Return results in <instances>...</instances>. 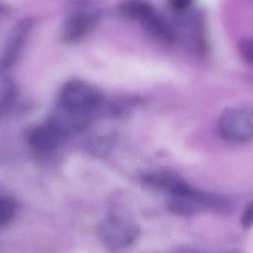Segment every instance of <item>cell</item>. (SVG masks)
<instances>
[{"mask_svg": "<svg viewBox=\"0 0 253 253\" xmlns=\"http://www.w3.org/2000/svg\"><path fill=\"white\" fill-rule=\"evenodd\" d=\"M219 136L227 142L245 144L253 140V109L228 108L224 110L217 123Z\"/></svg>", "mask_w": 253, "mask_h": 253, "instance_id": "4", "label": "cell"}, {"mask_svg": "<svg viewBox=\"0 0 253 253\" xmlns=\"http://www.w3.org/2000/svg\"><path fill=\"white\" fill-rule=\"evenodd\" d=\"M140 22L150 35L160 41L167 44H172L175 41L176 36L175 31L154 10L148 13Z\"/></svg>", "mask_w": 253, "mask_h": 253, "instance_id": "10", "label": "cell"}, {"mask_svg": "<svg viewBox=\"0 0 253 253\" xmlns=\"http://www.w3.org/2000/svg\"><path fill=\"white\" fill-rule=\"evenodd\" d=\"M62 138L53 128L47 125L34 128L31 130L28 136V141L30 145L36 151L42 153H50L57 150Z\"/></svg>", "mask_w": 253, "mask_h": 253, "instance_id": "9", "label": "cell"}, {"mask_svg": "<svg viewBox=\"0 0 253 253\" xmlns=\"http://www.w3.org/2000/svg\"><path fill=\"white\" fill-rule=\"evenodd\" d=\"M194 0H168V5L175 12H184L188 10Z\"/></svg>", "mask_w": 253, "mask_h": 253, "instance_id": "16", "label": "cell"}, {"mask_svg": "<svg viewBox=\"0 0 253 253\" xmlns=\"http://www.w3.org/2000/svg\"><path fill=\"white\" fill-rule=\"evenodd\" d=\"M153 10V7L148 3L141 0H126L119 7V11L122 16L139 22Z\"/></svg>", "mask_w": 253, "mask_h": 253, "instance_id": "11", "label": "cell"}, {"mask_svg": "<svg viewBox=\"0 0 253 253\" xmlns=\"http://www.w3.org/2000/svg\"><path fill=\"white\" fill-rule=\"evenodd\" d=\"M90 118L91 116L74 112L58 105L50 114L47 125L65 138L85 129Z\"/></svg>", "mask_w": 253, "mask_h": 253, "instance_id": "7", "label": "cell"}, {"mask_svg": "<svg viewBox=\"0 0 253 253\" xmlns=\"http://www.w3.org/2000/svg\"><path fill=\"white\" fill-rule=\"evenodd\" d=\"M239 51L245 62L253 65V37L241 40L239 44Z\"/></svg>", "mask_w": 253, "mask_h": 253, "instance_id": "14", "label": "cell"}, {"mask_svg": "<svg viewBox=\"0 0 253 253\" xmlns=\"http://www.w3.org/2000/svg\"><path fill=\"white\" fill-rule=\"evenodd\" d=\"M103 94L89 83L73 80L61 91L59 105L69 111L91 116L103 101Z\"/></svg>", "mask_w": 253, "mask_h": 253, "instance_id": "3", "label": "cell"}, {"mask_svg": "<svg viewBox=\"0 0 253 253\" xmlns=\"http://www.w3.org/2000/svg\"><path fill=\"white\" fill-rule=\"evenodd\" d=\"M241 224L243 229L246 230L253 227V200L244 209L241 216Z\"/></svg>", "mask_w": 253, "mask_h": 253, "instance_id": "15", "label": "cell"}, {"mask_svg": "<svg viewBox=\"0 0 253 253\" xmlns=\"http://www.w3.org/2000/svg\"><path fill=\"white\" fill-rule=\"evenodd\" d=\"M141 181L149 188L175 194L184 189L188 183L181 176L169 170L151 169L141 175Z\"/></svg>", "mask_w": 253, "mask_h": 253, "instance_id": "8", "label": "cell"}, {"mask_svg": "<svg viewBox=\"0 0 253 253\" xmlns=\"http://www.w3.org/2000/svg\"><path fill=\"white\" fill-rule=\"evenodd\" d=\"M101 242L108 249L117 251L132 246L138 240V224L126 215L115 213L104 218L98 226Z\"/></svg>", "mask_w": 253, "mask_h": 253, "instance_id": "1", "label": "cell"}, {"mask_svg": "<svg viewBox=\"0 0 253 253\" xmlns=\"http://www.w3.org/2000/svg\"><path fill=\"white\" fill-rule=\"evenodd\" d=\"M168 206L176 215L191 216L206 210H225L229 204L219 196L207 194L190 186L181 193L170 195Z\"/></svg>", "mask_w": 253, "mask_h": 253, "instance_id": "2", "label": "cell"}, {"mask_svg": "<svg viewBox=\"0 0 253 253\" xmlns=\"http://www.w3.org/2000/svg\"><path fill=\"white\" fill-rule=\"evenodd\" d=\"M32 27V19L25 18L19 21L12 30L0 61L1 74L7 72L16 64Z\"/></svg>", "mask_w": 253, "mask_h": 253, "instance_id": "6", "label": "cell"}, {"mask_svg": "<svg viewBox=\"0 0 253 253\" xmlns=\"http://www.w3.org/2000/svg\"><path fill=\"white\" fill-rule=\"evenodd\" d=\"M16 203L12 199L0 197V227L11 222L16 214Z\"/></svg>", "mask_w": 253, "mask_h": 253, "instance_id": "13", "label": "cell"}, {"mask_svg": "<svg viewBox=\"0 0 253 253\" xmlns=\"http://www.w3.org/2000/svg\"><path fill=\"white\" fill-rule=\"evenodd\" d=\"M17 98V89L12 82L7 81L4 85L2 95L0 98V116L8 111Z\"/></svg>", "mask_w": 253, "mask_h": 253, "instance_id": "12", "label": "cell"}, {"mask_svg": "<svg viewBox=\"0 0 253 253\" xmlns=\"http://www.w3.org/2000/svg\"><path fill=\"white\" fill-rule=\"evenodd\" d=\"M100 18V12L96 9L83 8L77 10L66 19L62 27V40L68 43L80 41L88 35Z\"/></svg>", "mask_w": 253, "mask_h": 253, "instance_id": "5", "label": "cell"}]
</instances>
